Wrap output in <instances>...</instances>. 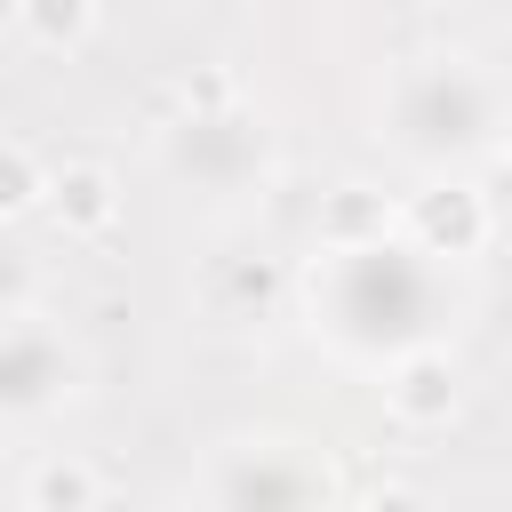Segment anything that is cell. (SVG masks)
Wrapping results in <instances>:
<instances>
[{"instance_id":"obj_3","label":"cell","mask_w":512,"mask_h":512,"mask_svg":"<svg viewBox=\"0 0 512 512\" xmlns=\"http://www.w3.org/2000/svg\"><path fill=\"white\" fill-rule=\"evenodd\" d=\"M40 208H48V224L64 240H104L120 224V176L104 160H64V168H48Z\"/></svg>"},{"instance_id":"obj_2","label":"cell","mask_w":512,"mask_h":512,"mask_svg":"<svg viewBox=\"0 0 512 512\" xmlns=\"http://www.w3.org/2000/svg\"><path fill=\"white\" fill-rule=\"evenodd\" d=\"M408 240L424 248V256H480L488 248V232H496V216H488V192L480 184H432V192H416L408 200Z\"/></svg>"},{"instance_id":"obj_4","label":"cell","mask_w":512,"mask_h":512,"mask_svg":"<svg viewBox=\"0 0 512 512\" xmlns=\"http://www.w3.org/2000/svg\"><path fill=\"white\" fill-rule=\"evenodd\" d=\"M16 512H104V472L80 448H48L16 480Z\"/></svg>"},{"instance_id":"obj_7","label":"cell","mask_w":512,"mask_h":512,"mask_svg":"<svg viewBox=\"0 0 512 512\" xmlns=\"http://www.w3.org/2000/svg\"><path fill=\"white\" fill-rule=\"evenodd\" d=\"M56 376H64V360L48 352V336L0 328V408H40Z\"/></svg>"},{"instance_id":"obj_10","label":"cell","mask_w":512,"mask_h":512,"mask_svg":"<svg viewBox=\"0 0 512 512\" xmlns=\"http://www.w3.org/2000/svg\"><path fill=\"white\" fill-rule=\"evenodd\" d=\"M360 512H432V504H424L416 488H400V480H392V488H368V504H360Z\"/></svg>"},{"instance_id":"obj_8","label":"cell","mask_w":512,"mask_h":512,"mask_svg":"<svg viewBox=\"0 0 512 512\" xmlns=\"http://www.w3.org/2000/svg\"><path fill=\"white\" fill-rule=\"evenodd\" d=\"M40 184H48L40 152H32V144H16V136H0V224L32 216V208H40Z\"/></svg>"},{"instance_id":"obj_9","label":"cell","mask_w":512,"mask_h":512,"mask_svg":"<svg viewBox=\"0 0 512 512\" xmlns=\"http://www.w3.org/2000/svg\"><path fill=\"white\" fill-rule=\"evenodd\" d=\"M176 104H184V120L232 112V72H184V80H176Z\"/></svg>"},{"instance_id":"obj_5","label":"cell","mask_w":512,"mask_h":512,"mask_svg":"<svg viewBox=\"0 0 512 512\" xmlns=\"http://www.w3.org/2000/svg\"><path fill=\"white\" fill-rule=\"evenodd\" d=\"M392 224H400V208L376 184H336L320 200V248H336V256H376L392 240Z\"/></svg>"},{"instance_id":"obj_6","label":"cell","mask_w":512,"mask_h":512,"mask_svg":"<svg viewBox=\"0 0 512 512\" xmlns=\"http://www.w3.org/2000/svg\"><path fill=\"white\" fill-rule=\"evenodd\" d=\"M16 16V40L40 48V56H80L104 24V0H8Z\"/></svg>"},{"instance_id":"obj_1","label":"cell","mask_w":512,"mask_h":512,"mask_svg":"<svg viewBox=\"0 0 512 512\" xmlns=\"http://www.w3.org/2000/svg\"><path fill=\"white\" fill-rule=\"evenodd\" d=\"M464 408V360L448 344H408L392 368H384V416L408 424V432H440L456 424Z\"/></svg>"}]
</instances>
